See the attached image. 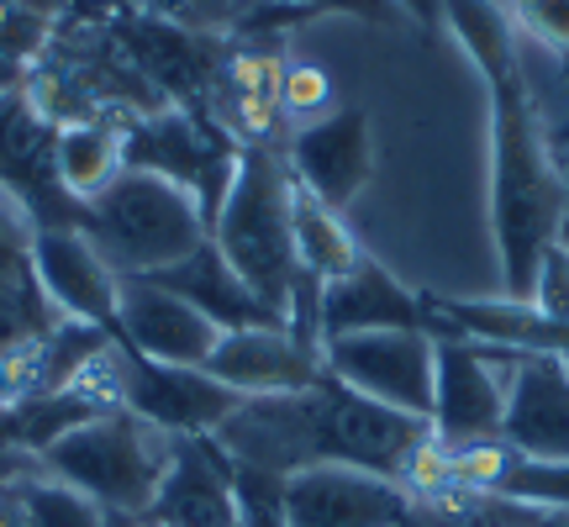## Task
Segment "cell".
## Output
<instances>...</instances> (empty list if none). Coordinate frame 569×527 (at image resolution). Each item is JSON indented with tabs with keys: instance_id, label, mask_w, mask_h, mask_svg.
<instances>
[{
	"instance_id": "obj_1",
	"label": "cell",
	"mask_w": 569,
	"mask_h": 527,
	"mask_svg": "<svg viewBox=\"0 0 569 527\" xmlns=\"http://www.w3.org/2000/svg\"><path fill=\"white\" fill-rule=\"evenodd\" d=\"M211 438L232 465L269 469L284 480L311 465H348L407 486L417 454L432 444V427L322 375L317 386L290 396H243Z\"/></svg>"
},
{
	"instance_id": "obj_2",
	"label": "cell",
	"mask_w": 569,
	"mask_h": 527,
	"mask_svg": "<svg viewBox=\"0 0 569 527\" xmlns=\"http://www.w3.org/2000/svg\"><path fill=\"white\" fill-rule=\"evenodd\" d=\"M490 96V238L501 269V301L528 306L538 264L565 232L569 180L553 163L543 122L532 111L522 63L486 74Z\"/></svg>"
},
{
	"instance_id": "obj_3",
	"label": "cell",
	"mask_w": 569,
	"mask_h": 527,
	"mask_svg": "<svg viewBox=\"0 0 569 527\" xmlns=\"http://www.w3.org/2000/svg\"><path fill=\"white\" fill-rule=\"evenodd\" d=\"M211 243L232 264V275L284 322L301 285V259H296V180L274 142H243Z\"/></svg>"
},
{
	"instance_id": "obj_4",
	"label": "cell",
	"mask_w": 569,
	"mask_h": 527,
	"mask_svg": "<svg viewBox=\"0 0 569 527\" xmlns=\"http://www.w3.org/2000/svg\"><path fill=\"white\" fill-rule=\"evenodd\" d=\"M169 454H174V438L148 427L122 406V411H106L96 422L63 432L59 444H48L38 454V469L63 480L69 490L90 496L111 517L138 523V517H148L153 496H159Z\"/></svg>"
},
{
	"instance_id": "obj_5",
	"label": "cell",
	"mask_w": 569,
	"mask_h": 527,
	"mask_svg": "<svg viewBox=\"0 0 569 527\" xmlns=\"http://www.w3.org/2000/svg\"><path fill=\"white\" fill-rule=\"evenodd\" d=\"M84 238L117 275H159L211 238L201 206L148 169H122L84 201Z\"/></svg>"
},
{
	"instance_id": "obj_6",
	"label": "cell",
	"mask_w": 569,
	"mask_h": 527,
	"mask_svg": "<svg viewBox=\"0 0 569 527\" xmlns=\"http://www.w3.org/2000/svg\"><path fill=\"white\" fill-rule=\"evenodd\" d=\"M238 153H243L238 132H227L222 122H211L201 111H184V106L122 122V163L180 185L184 196L201 206L206 232L217 227V211H222L227 190H232Z\"/></svg>"
},
{
	"instance_id": "obj_7",
	"label": "cell",
	"mask_w": 569,
	"mask_h": 527,
	"mask_svg": "<svg viewBox=\"0 0 569 527\" xmlns=\"http://www.w3.org/2000/svg\"><path fill=\"white\" fill-rule=\"evenodd\" d=\"M322 369L338 386L359 390L369 401L407 411V417H432V332L401 327V332H353L322 344Z\"/></svg>"
},
{
	"instance_id": "obj_8",
	"label": "cell",
	"mask_w": 569,
	"mask_h": 527,
	"mask_svg": "<svg viewBox=\"0 0 569 527\" xmlns=\"http://www.w3.org/2000/svg\"><path fill=\"white\" fill-rule=\"evenodd\" d=\"M501 354L496 344L475 338H432V438L443 448H469L501 438L507 422V386H501Z\"/></svg>"
},
{
	"instance_id": "obj_9",
	"label": "cell",
	"mask_w": 569,
	"mask_h": 527,
	"mask_svg": "<svg viewBox=\"0 0 569 527\" xmlns=\"http://www.w3.org/2000/svg\"><path fill=\"white\" fill-rule=\"evenodd\" d=\"M117 380H122V406L148 427L169 438H211L217 427L243 406L238 390L211 380L206 369L153 365L132 348H117Z\"/></svg>"
},
{
	"instance_id": "obj_10",
	"label": "cell",
	"mask_w": 569,
	"mask_h": 527,
	"mask_svg": "<svg viewBox=\"0 0 569 527\" xmlns=\"http://www.w3.org/2000/svg\"><path fill=\"white\" fill-rule=\"evenodd\" d=\"M284 169L311 201L343 217L375 175V132L365 106H332L317 122H301L284 142Z\"/></svg>"
},
{
	"instance_id": "obj_11",
	"label": "cell",
	"mask_w": 569,
	"mask_h": 527,
	"mask_svg": "<svg viewBox=\"0 0 569 527\" xmlns=\"http://www.w3.org/2000/svg\"><path fill=\"white\" fill-rule=\"evenodd\" d=\"M411 490L348 465H311L284 480V527H401Z\"/></svg>"
},
{
	"instance_id": "obj_12",
	"label": "cell",
	"mask_w": 569,
	"mask_h": 527,
	"mask_svg": "<svg viewBox=\"0 0 569 527\" xmlns=\"http://www.w3.org/2000/svg\"><path fill=\"white\" fill-rule=\"evenodd\" d=\"M222 338V327L206 322L190 301H180L174 290L153 285L148 275H122L117 290V332L111 344L132 348L153 365H184L201 369L211 359V348Z\"/></svg>"
},
{
	"instance_id": "obj_13",
	"label": "cell",
	"mask_w": 569,
	"mask_h": 527,
	"mask_svg": "<svg viewBox=\"0 0 569 527\" xmlns=\"http://www.w3.org/2000/svg\"><path fill=\"white\" fill-rule=\"evenodd\" d=\"M32 275L63 317L117 332V290L122 275L96 253L80 227H38L32 232Z\"/></svg>"
},
{
	"instance_id": "obj_14",
	"label": "cell",
	"mask_w": 569,
	"mask_h": 527,
	"mask_svg": "<svg viewBox=\"0 0 569 527\" xmlns=\"http://www.w3.org/2000/svg\"><path fill=\"white\" fill-rule=\"evenodd\" d=\"M206 375L222 380L238 396H290V390L317 386L322 369V348H306L290 327H243V332H222Z\"/></svg>"
},
{
	"instance_id": "obj_15",
	"label": "cell",
	"mask_w": 569,
	"mask_h": 527,
	"mask_svg": "<svg viewBox=\"0 0 569 527\" xmlns=\"http://www.w3.org/2000/svg\"><path fill=\"white\" fill-rule=\"evenodd\" d=\"M401 327H422L427 332V306L375 253H365L348 275L322 285V301H317V332H322V344L353 338V332H401Z\"/></svg>"
},
{
	"instance_id": "obj_16",
	"label": "cell",
	"mask_w": 569,
	"mask_h": 527,
	"mask_svg": "<svg viewBox=\"0 0 569 527\" xmlns=\"http://www.w3.org/2000/svg\"><path fill=\"white\" fill-rule=\"evenodd\" d=\"M148 523L159 527H238V496H232V459L217 438H174L159 496L148 507Z\"/></svg>"
},
{
	"instance_id": "obj_17",
	"label": "cell",
	"mask_w": 569,
	"mask_h": 527,
	"mask_svg": "<svg viewBox=\"0 0 569 527\" xmlns=\"http://www.w3.org/2000/svg\"><path fill=\"white\" fill-rule=\"evenodd\" d=\"M122 42L127 53L138 59L142 74H153L174 101H184V111H201V96L211 90L217 69H222L217 63V42L180 27V21L159 17V11H127Z\"/></svg>"
},
{
	"instance_id": "obj_18",
	"label": "cell",
	"mask_w": 569,
	"mask_h": 527,
	"mask_svg": "<svg viewBox=\"0 0 569 527\" xmlns=\"http://www.w3.org/2000/svg\"><path fill=\"white\" fill-rule=\"evenodd\" d=\"M148 280L163 285V290H174L180 301H190L206 322H217L222 332H243V327H284L280 317H274V311H269V306L232 275V264L217 253L211 238H206L190 259L169 264V269L148 275Z\"/></svg>"
},
{
	"instance_id": "obj_19",
	"label": "cell",
	"mask_w": 569,
	"mask_h": 527,
	"mask_svg": "<svg viewBox=\"0 0 569 527\" xmlns=\"http://www.w3.org/2000/svg\"><path fill=\"white\" fill-rule=\"evenodd\" d=\"M122 122L127 117H74L59 122L53 132V163H59V180L69 196L90 201L96 190L122 175Z\"/></svg>"
},
{
	"instance_id": "obj_20",
	"label": "cell",
	"mask_w": 569,
	"mask_h": 527,
	"mask_svg": "<svg viewBox=\"0 0 569 527\" xmlns=\"http://www.w3.org/2000/svg\"><path fill=\"white\" fill-rule=\"evenodd\" d=\"M296 259H301V275H311L317 285L338 280L365 259V248L343 227V217L327 211L322 201H311L301 185H296Z\"/></svg>"
},
{
	"instance_id": "obj_21",
	"label": "cell",
	"mask_w": 569,
	"mask_h": 527,
	"mask_svg": "<svg viewBox=\"0 0 569 527\" xmlns=\"http://www.w3.org/2000/svg\"><path fill=\"white\" fill-rule=\"evenodd\" d=\"M17 496H21V517H27V527H132V523H122V517L101 511L90 496L69 490L63 480L42 475V469H21Z\"/></svg>"
},
{
	"instance_id": "obj_22",
	"label": "cell",
	"mask_w": 569,
	"mask_h": 527,
	"mask_svg": "<svg viewBox=\"0 0 569 527\" xmlns=\"http://www.w3.org/2000/svg\"><path fill=\"white\" fill-rule=\"evenodd\" d=\"M59 322H63V311L48 301V290L38 285V275L0 280V359H11L17 348L48 338Z\"/></svg>"
},
{
	"instance_id": "obj_23",
	"label": "cell",
	"mask_w": 569,
	"mask_h": 527,
	"mask_svg": "<svg viewBox=\"0 0 569 527\" xmlns=\"http://www.w3.org/2000/svg\"><path fill=\"white\" fill-rule=\"evenodd\" d=\"M48 32H53V17L0 0V90H27V74L38 69Z\"/></svg>"
},
{
	"instance_id": "obj_24",
	"label": "cell",
	"mask_w": 569,
	"mask_h": 527,
	"mask_svg": "<svg viewBox=\"0 0 569 527\" xmlns=\"http://www.w3.org/2000/svg\"><path fill=\"white\" fill-rule=\"evenodd\" d=\"M532 311L543 322H565L569 327V248L553 243L538 264V280H532Z\"/></svg>"
},
{
	"instance_id": "obj_25",
	"label": "cell",
	"mask_w": 569,
	"mask_h": 527,
	"mask_svg": "<svg viewBox=\"0 0 569 527\" xmlns=\"http://www.w3.org/2000/svg\"><path fill=\"white\" fill-rule=\"evenodd\" d=\"M32 275V222L6 190H0V280Z\"/></svg>"
},
{
	"instance_id": "obj_26",
	"label": "cell",
	"mask_w": 569,
	"mask_h": 527,
	"mask_svg": "<svg viewBox=\"0 0 569 527\" xmlns=\"http://www.w3.org/2000/svg\"><path fill=\"white\" fill-rule=\"evenodd\" d=\"M511 6H517V27H528L553 53H569V0H511Z\"/></svg>"
},
{
	"instance_id": "obj_27",
	"label": "cell",
	"mask_w": 569,
	"mask_h": 527,
	"mask_svg": "<svg viewBox=\"0 0 569 527\" xmlns=\"http://www.w3.org/2000/svg\"><path fill=\"white\" fill-rule=\"evenodd\" d=\"M327 101H332V90H327V74H322V69L296 63V69H284V74H280V106H284V111L306 117V111H322Z\"/></svg>"
},
{
	"instance_id": "obj_28",
	"label": "cell",
	"mask_w": 569,
	"mask_h": 527,
	"mask_svg": "<svg viewBox=\"0 0 569 527\" xmlns=\"http://www.w3.org/2000/svg\"><path fill=\"white\" fill-rule=\"evenodd\" d=\"M284 6H301V11H343V17H359V21H396L401 17V6L396 0H284Z\"/></svg>"
},
{
	"instance_id": "obj_29",
	"label": "cell",
	"mask_w": 569,
	"mask_h": 527,
	"mask_svg": "<svg viewBox=\"0 0 569 527\" xmlns=\"http://www.w3.org/2000/svg\"><path fill=\"white\" fill-rule=\"evenodd\" d=\"M507 527H569V511H553V507H528V501H517Z\"/></svg>"
},
{
	"instance_id": "obj_30",
	"label": "cell",
	"mask_w": 569,
	"mask_h": 527,
	"mask_svg": "<svg viewBox=\"0 0 569 527\" xmlns=\"http://www.w3.org/2000/svg\"><path fill=\"white\" fill-rule=\"evenodd\" d=\"M0 527H27V517H21V496H17V475L0 480Z\"/></svg>"
},
{
	"instance_id": "obj_31",
	"label": "cell",
	"mask_w": 569,
	"mask_h": 527,
	"mask_svg": "<svg viewBox=\"0 0 569 527\" xmlns=\"http://www.w3.org/2000/svg\"><path fill=\"white\" fill-rule=\"evenodd\" d=\"M6 6H21V11H42V17H59V0H6Z\"/></svg>"
},
{
	"instance_id": "obj_32",
	"label": "cell",
	"mask_w": 569,
	"mask_h": 527,
	"mask_svg": "<svg viewBox=\"0 0 569 527\" xmlns=\"http://www.w3.org/2000/svg\"><path fill=\"white\" fill-rule=\"evenodd\" d=\"M565 180H569V175H565ZM559 243L569 248V206H565V232H559Z\"/></svg>"
},
{
	"instance_id": "obj_33",
	"label": "cell",
	"mask_w": 569,
	"mask_h": 527,
	"mask_svg": "<svg viewBox=\"0 0 569 527\" xmlns=\"http://www.w3.org/2000/svg\"><path fill=\"white\" fill-rule=\"evenodd\" d=\"M132 527H159V523H148V517H138V523H132Z\"/></svg>"
}]
</instances>
